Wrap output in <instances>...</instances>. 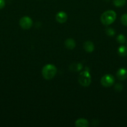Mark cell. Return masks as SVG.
Instances as JSON below:
<instances>
[{
	"mask_svg": "<svg viewBox=\"0 0 127 127\" xmlns=\"http://www.w3.org/2000/svg\"><path fill=\"white\" fill-rule=\"evenodd\" d=\"M57 71V69L55 65L52 64H46L42 69V77L45 79L51 80L54 78Z\"/></svg>",
	"mask_w": 127,
	"mask_h": 127,
	"instance_id": "1",
	"label": "cell"
},
{
	"mask_svg": "<svg viewBox=\"0 0 127 127\" xmlns=\"http://www.w3.org/2000/svg\"><path fill=\"white\" fill-rule=\"evenodd\" d=\"M117 18V14L113 10H108L102 14L100 17L101 22L105 26H109L114 22Z\"/></svg>",
	"mask_w": 127,
	"mask_h": 127,
	"instance_id": "2",
	"label": "cell"
},
{
	"mask_svg": "<svg viewBox=\"0 0 127 127\" xmlns=\"http://www.w3.org/2000/svg\"><path fill=\"white\" fill-rule=\"evenodd\" d=\"M78 81L79 84L83 87H87L90 84L92 78L88 71L85 70L80 73L78 78Z\"/></svg>",
	"mask_w": 127,
	"mask_h": 127,
	"instance_id": "3",
	"label": "cell"
},
{
	"mask_svg": "<svg viewBox=\"0 0 127 127\" xmlns=\"http://www.w3.org/2000/svg\"><path fill=\"white\" fill-rule=\"evenodd\" d=\"M101 84L105 88H108L110 87L114 84L115 83V78L112 74H105L100 80Z\"/></svg>",
	"mask_w": 127,
	"mask_h": 127,
	"instance_id": "4",
	"label": "cell"
},
{
	"mask_svg": "<svg viewBox=\"0 0 127 127\" xmlns=\"http://www.w3.org/2000/svg\"><path fill=\"white\" fill-rule=\"evenodd\" d=\"M32 19L28 16L22 17L19 20V25L22 29L24 30H28L32 27Z\"/></svg>",
	"mask_w": 127,
	"mask_h": 127,
	"instance_id": "5",
	"label": "cell"
},
{
	"mask_svg": "<svg viewBox=\"0 0 127 127\" xmlns=\"http://www.w3.org/2000/svg\"><path fill=\"white\" fill-rule=\"evenodd\" d=\"M67 18H68L67 14L64 11H60V12H57L56 16V21L60 24L65 23L67 21Z\"/></svg>",
	"mask_w": 127,
	"mask_h": 127,
	"instance_id": "6",
	"label": "cell"
},
{
	"mask_svg": "<svg viewBox=\"0 0 127 127\" xmlns=\"http://www.w3.org/2000/svg\"><path fill=\"white\" fill-rule=\"evenodd\" d=\"M116 76L118 79L120 81H124L127 78V69L125 68H120L116 73Z\"/></svg>",
	"mask_w": 127,
	"mask_h": 127,
	"instance_id": "7",
	"label": "cell"
},
{
	"mask_svg": "<svg viewBox=\"0 0 127 127\" xmlns=\"http://www.w3.org/2000/svg\"><path fill=\"white\" fill-rule=\"evenodd\" d=\"M83 49L88 53H92L95 49V45L91 41L87 40L83 44Z\"/></svg>",
	"mask_w": 127,
	"mask_h": 127,
	"instance_id": "8",
	"label": "cell"
},
{
	"mask_svg": "<svg viewBox=\"0 0 127 127\" xmlns=\"http://www.w3.org/2000/svg\"><path fill=\"white\" fill-rule=\"evenodd\" d=\"M64 45L66 48L68 50H73L75 48L76 43L75 41L72 38H67L64 42Z\"/></svg>",
	"mask_w": 127,
	"mask_h": 127,
	"instance_id": "9",
	"label": "cell"
},
{
	"mask_svg": "<svg viewBox=\"0 0 127 127\" xmlns=\"http://www.w3.org/2000/svg\"><path fill=\"white\" fill-rule=\"evenodd\" d=\"M82 64L80 63H73L69 66V69L72 72H77L82 69Z\"/></svg>",
	"mask_w": 127,
	"mask_h": 127,
	"instance_id": "10",
	"label": "cell"
},
{
	"mask_svg": "<svg viewBox=\"0 0 127 127\" xmlns=\"http://www.w3.org/2000/svg\"><path fill=\"white\" fill-rule=\"evenodd\" d=\"M75 125L77 127H87L89 125L88 120L85 119H79L75 122Z\"/></svg>",
	"mask_w": 127,
	"mask_h": 127,
	"instance_id": "11",
	"label": "cell"
},
{
	"mask_svg": "<svg viewBox=\"0 0 127 127\" xmlns=\"http://www.w3.org/2000/svg\"><path fill=\"white\" fill-rule=\"evenodd\" d=\"M117 52L118 55L121 57H126L127 56V47L124 45H121L120 47H118Z\"/></svg>",
	"mask_w": 127,
	"mask_h": 127,
	"instance_id": "12",
	"label": "cell"
},
{
	"mask_svg": "<svg viewBox=\"0 0 127 127\" xmlns=\"http://www.w3.org/2000/svg\"><path fill=\"white\" fill-rule=\"evenodd\" d=\"M127 0H113V4L116 7H122L126 4Z\"/></svg>",
	"mask_w": 127,
	"mask_h": 127,
	"instance_id": "13",
	"label": "cell"
},
{
	"mask_svg": "<svg viewBox=\"0 0 127 127\" xmlns=\"http://www.w3.org/2000/svg\"><path fill=\"white\" fill-rule=\"evenodd\" d=\"M117 41L120 44H123L126 42V37L123 34H120L117 36Z\"/></svg>",
	"mask_w": 127,
	"mask_h": 127,
	"instance_id": "14",
	"label": "cell"
},
{
	"mask_svg": "<svg viewBox=\"0 0 127 127\" xmlns=\"http://www.w3.org/2000/svg\"><path fill=\"white\" fill-rule=\"evenodd\" d=\"M105 33L107 35L112 37V36H113L115 34V31L113 28L108 27V28H107L105 29Z\"/></svg>",
	"mask_w": 127,
	"mask_h": 127,
	"instance_id": "15",
	"label": "cell"
},
{
	"mask_svg": "<svg viewBox=\"0 0 127 127\" xmlns=\"http://www.w3.org/2000/svg\"><path fill=\"white\" fill-rule=\"evenodd\" d=\"M121 22L125 26H127V13L124 14L122 16L120 19Z\"/></svg>",
	"mask_w": 127,
	"mask_h": 127,
	"instance_id": "16",
	"label": "cell"
},
{
	"mask_svg": "<svg viewBox=\"0 0 127 127\" xmlns=\"http://www.w3.org/2000/svg\"><path fill=\"white\" fill-rule=\"evenodd\" d=\"M123 85H122V84H120V83H117V84H116L115 85V87H114V89L115 90H116L117 91H122V90H123Z\"/></svg>",
	"mask_w": 127,
	"mask_h": 127,
	"instance_id": "17",
	"label": "cell"
},
{
	"mask_svg": "<svg viewBox=\"0 0 127 127\" xmlns=\"http://www.w3.org/2000/svg\"><path fill=\"white\" fill-rule=\"evenodd\" d=\"M5 0H0V9H2L5 6Z\"/></svg>",
	"mask_w": 127,
	"mask_h": 127,
	"instance_id": "18",
	"label": "cell"
},
{
	"mask_svg": "<svg viewBox=\"0 0 127 127\" xmlns=\"http://www.w3.org/2000/svg\"></svg>",
	"mask_w": 127,
	"mask_h": 127,
	"instance_id": "19",
	"label": "cell"
}]
</instances>
